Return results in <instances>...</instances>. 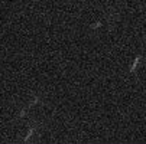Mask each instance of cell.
<instances>
[{
  "label": "cell",
  "mask_w": 146,
  "mask_h": 144,
  "mask_svg": "<svg viewBox=\"0 0 146 144\" xmlns=\"http://www.w3.org/2000/svg\"><path fill=\"white\" fill-rule=\"evenodd\" d=\"M139 60H140V56H136V58H135V60H133V64H132L130 72H135V69H136V66H137V64H139Z\"/></svg>",
  "instance_id": "cell-1"
},
{
  "label": "cell",
  "mask_w": 146,
  "mask_h": 144,
  "mask_svg": "<svg viewBox=\"0 0 146 144\" xmlns=\"http://www.w3.org/2000/svg\"><path fill=\"white\" fill-rule=\"evenodd\" d=\"M33 131H35V128H33V127H32V128H31V130H29V133H28V135H26V138H25V141H28V140H29V138H31V135H32V133H33Z\"/></svg>",
  "instance_id": "cell-2"
},
{
  "label": "cell",
  "mask_w": 146,
  "mask_h": 144,
  "mask_svg": "<svg viewBox=\"0 0 146 144\" xmlns=\"http://www.w3.org/2000/svg\"><path fill=\"white\" fill-rule=\"evenodd\" d=\"M100 26H101V23L98 22V23H96V25H93V26H91V29H96V28H100Z\"/></svg>",
  "instance_id": "cell-3"
}]
</instances>
